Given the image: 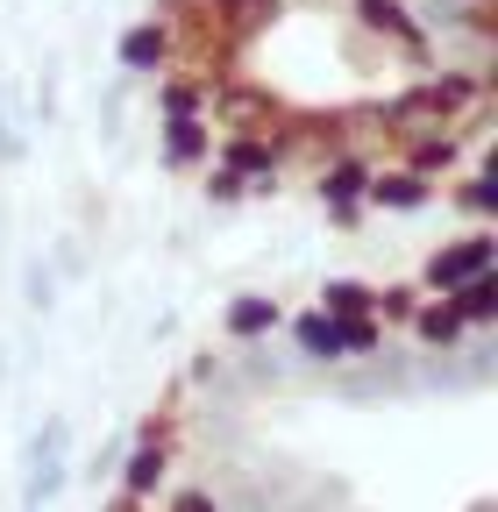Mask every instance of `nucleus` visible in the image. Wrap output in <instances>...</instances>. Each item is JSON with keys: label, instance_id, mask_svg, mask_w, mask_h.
I'll use <instances>...</instances> for the list:
<instances>
[{"label": "nucleus", "instance_id": "obj_1", "mask_svg": "<svg viewBox=\"0 0 498 512\" xmlns=\"http://www.w3.org/2000/svg\"><path fill=\"white\" fill-rule=\"evenodd\" d=\"M178 512H214V505H207V498H185V505H178Z\"/></svg>", "mask_w": 498, "mask_h": 512}]
</instances>
